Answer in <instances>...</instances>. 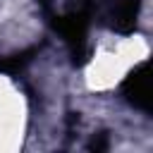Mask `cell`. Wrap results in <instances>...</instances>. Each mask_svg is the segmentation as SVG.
<instances>
[{
  "instance_id": "cell-1",
  "label": "cell",
  "mask_w": 153,
  "mask_h": 153,
  "mask_svg": "<svg viewBox=\"0 0 153 153\" xmlns=\"http://www.w3.org/2000/svg\"><path fill=\"white\" fill-rule=\"evenodd\" d=\"M122 93H124V98H127L134 108H139V110H143V112H151V76H148V62L136 65V67L127 74V79L122 81Z\"/></svg>"
},
{
  "instance_id": "cell-2",
  "label": "cell",
  "mask_w": 153,
  "mask_h": 153,
  "mask_svg": "<svg viewBox=\"0 0 153 153\" xmlns=\"http://www.w3.org/2000/svg\"><path fill=\"white\" fill-rule=\"evenodd\" d=\"M139 7H141V0H108V10H105L108 26L112 31L129 33L136 26Z\"/></svg>"
}]
</instances>
